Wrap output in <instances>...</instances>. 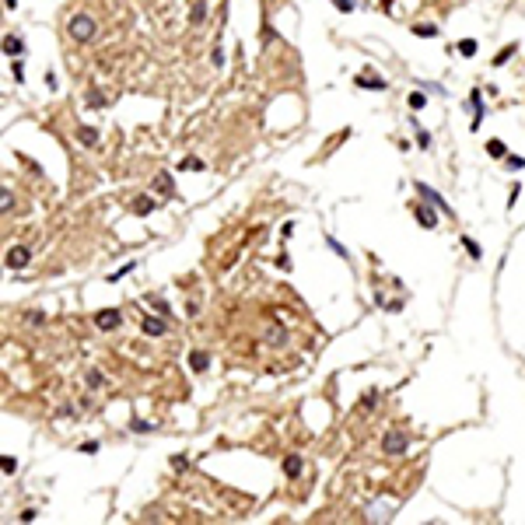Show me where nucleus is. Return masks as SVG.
<instances>
[{
    "label": "nucleus",
    "mask_w": 525,
    "mask_h": 525,
    "mask_svg": "<svg viewBox=\"0 0 525 525\" xmlns=\"http://www.w3.org/2000/svg\"><path fill=\"white\" fill-rule=\"evenodd\" d=\"M67 32H70L74 42H91L98 35V21L91 18V14H74L70 25H67Z\"/></svg>",
    "instance_id": "obj_1"
},
{
    "label": "nucleus",
    "mask_w": 525,
    "mask_h": 525,
    "mask_svg": "<svg viewBox=\"0 0 525 525\" xmlns=\"http://www.w3.org/2000/svg\"><path fill=\"white\" fill-rule=\"evenodd\" d=\"M406 448H410L406 431L389 427L385 434H382V452H385V455H406Z\"/></svg>",
    "instance_id": "obj_2"
},
{
    "label": "nucleus",
    "mask_w": 525,
    "mask_h": 525,
    "mask_svg": "<svg viewBox=\"0 0 525 525\" xmlns=\"http://www.w3.org/2000/svg\"><path fill=\"white\" fill-rule=\"evenodd\" d=\"M95 326H98L102 333H112V329H119V326H123V315H119L116 308H102V312L95 315Z\"/></svg>",
    "instance_id": "obj_3"
},
{
    "label": "nucleus",
    "mask_w": 525,
    "mask_h": 525,
    "mask_svg": "<svg viewBox=\"0 0 525 525\" xmlns=\"http://www.w3.org/2000/svg\"><path fill=\"white\" fill-rule=\"evenodd\" d=\"M28 259H32V256H28V249H25V245H11V249H7V256H4V263H7L11 270H25V266H28Z\"/></svg>",
    "instance_id": "obj_4"
},
{
    "label": "nucleus",
    "mask_w": 525,
    "mask_h": 525,
    "mask_svg": "<svg viewBox=\"0 0 525 525\" xmlns=\"http://www.w3.org/2000/svg\"><path fill=\"white\" fill-rule=\"evenodd\" d=\"M417 193L424 196V200H427V203H434V207H438V210H441V214H452V207H448L445 200H441V196H438V193H434V189H431L427 182H417Z\"/></svg>",
    "instance_id": "obj_5"
},
{
    "label": "nucleus",
    "mask_w": 525,
    "mask_h": 525,
    "mask_svg": "<svg viewBox=\"0 0 525 525\" xmlns=\"http://www.w3.org/2000/svg\"><path fill=\"white\" fill-rule=\"evenodd\" d=\"M266 340H270L273 347H284V343H287V329H284L280 322H270V326H266Z\"/></svg>",
    "instance_id": "obj_6"
},
{
    "label": "nucleus",
    "mask_w": 525,
    "mask_h": 525,
    "mask_svg": "<svg viewBox=\"0 0 525 525\" xmlns=\"http://www.w3.org/2000/svg\"><path fill=\"white\" fill-rule=\"evenodd\" d=\"M469 105H473V130H480V123H483V91H473L469 95Z\"/></svg>",
    "instance_id": "obj_7"
},
{
    "label": "nucleus",
    "mask_w": 525,
    "mask_h": 525,
    "mask_svg": "<svg viewBox=\"0 0 525 525\" xmlns=\"http://www.w3.org/2000/svg\"><path fill=\"white\" fill-rule=\"evenodd\" d=\"M154 189H158V196H172V193H175V182H172V175H168V172H158V179H154Z\"/></svg>",
    "instance_id": "obj_8"
},
{
    "label": "nucleus",
    "mask_w": 525,
    "mask_h": 525,
    "mask_svg": "<svg viewBox=\"0 0 525 525\" xmlns=\"http://www.w3.org/2000/svg\"><path fill=\"white\" fill-rule=\"evenodd\" d=\"M154 207H158L154 196H137V200H133V214H137V217H147L151 210H154Z\"/></svg>",
    "instance_id": "obj_9"
},
{
    "label": "nucleus",
    "mask_w": 525,
    "mask_h": 525,
    "mask_svg": "<svg viewBox=\"0 0 525 525\" xmlns=\"http://www.w3.org/2000/svg\"><path fill=\"white\" fill-rule=\"evenodd\" d=\"M189 368H193V371H207V368H210V354H207V350H193V354H189Z\"/></svg>",
    "instance_id": "obj_10"
},
{
    "label": "nucleus",
    "mask_w": 525,
    "mask_h": 525,
    "mask_svg": "<svg viewBox=\"0 0 525 525\" xmlns=\"http://www.w3.org/2000/svg\"><path fill=\"white\" fill-rule=\"evenodd\" d=\"M413 217H417V221H420L424 228H438V217H434V210H427V207H420V203L413 207Z\"/></svg>",
    "instance_id": "obj_11"
},
{
    "label": "nucleus",
    "mask_w": 525,
    "mask_h": 525,
    "mask_svg": "<svg viewBox=\"0 0 525 525\" xmlns=\"http://www.w3.org/2000/svg\"><path fill=\"white\" fill-rule=\"evenodd\" d=\"M77 140L84 147H98V130L95 126H77Z\"/></svg>",
    "instance_id": "obj_12"
},
{
    "label": "nucleus",
    "mask_w": 525,
    "mask_h": 525,
    "mask_svg": "<svg viewBox=\"0 0 525 525\" xmlns=\"http://www.w3.org/2000/svg\"><path fill=\"white\" fill-rule=\"evenodd\" d=\"M4 53H7L11 60L21 56V53H25V42H21L18 35H7V39H4Z\"/></svg>",
    "instance_id": "obj_13"
},
{
    "label": "nucleus",
    "mask_w": 525,
    "mask_h": 525,
    "mask_svg": "<svg viewBox=\"0 0 525 525\" xmlns=\"http://www.w3.org/2000/svg\"><path fill=\"white\" fill-rule=\"evenodd\" d=\"M357 88H371V91H385V81H382V77H371V74H361V77H357Z\"/></svg>",
    "instance_id": "obj_14"
},
{
    "label": "nucleus",
    "mask_w": 525,
    "mask_h": 525,
    "mask_svg": "<svg viewBox=\"0 0 525 525\" xmlns=\"http://www.w3.org/2000/svg\"><path fill=\"white\" fill-rule=\"evenodd\" d=\"M165 329H168V326H165L161 319H144V333H147V336H165Z\"/></svg>",
    "instance_id": "obj_15"
},
{
    "label": "nucleus",
    "mask_w": 525,
    "mask_h": 525,
    "mask_svg": "<svg viewBox=\"0 0 525 525\" xmlns=\"http://www.w3.org/2000/svg\"><path fill=\"white\" fill-rule=\"evenodd\" d=\"M487 154H490V158H508L504 140H497V137H494V140H487Z\"/></svg>",
    "instance_id": "obj_16"
},
{
    "label": "nucleus",
    "mask_w": 525,
    "mask_h": 525,
    "mask_svg": "<svg viewBox=\"0 0 525 525\" xmlns=\"http://www.w3.org/2000/svg\"><path fill=\"white\" fill-rule=\"evenodd\" d=\"M189 21H193V25H203V21H207V4H203V0H196V4H193Z\"/></svg>",
    "instance_id": "obj_17"
},
{
    "label": "nucleus",
    "mask_w": 525,
    "mask_h": 525,
    "mask_svg": "<svg viewBox=\"0 0 525 525\" xmlns=\"http://www.w3.org/2000/svg\"><path fill=\"white\" fill-rule=\"evenodd\" d=\"M203 168H207V165H203L200 158H182V161H179V172H203Z\"/></svg>",
    "instance_id": "obj_18"
},
{
    "label": "nucleus",
    "mask_w": 525,
    "mask_h": 525,
    "mask_svg": "<svg viewBox=\"0 0 525 525\" xmlns=\"http://www.w3.org/2000/svg\"><path fill=\"white\" fill-rule=\"evenodd\" d=\"M515 49H518V46H515V42H508L504 49H501V53H497V56H494V67H504L508 60L515 56Z\"/></svg>",
    "instance_id": "obj_19"
},
{
    "label": "nucleus",
    "mask_w": 525,
    "mask_h": 525,
    "mask_svg": "<svg viewBox=\"0 0 525 525\" xmlns=\"http://www.w3.org/2000/svg\"><path fill=\"white\" fill-rule=\"evenodd\" d=\"M284 473H287V476H298V473H301V455H287V459H284Z\"/></svg>",
    "instance_id": "obj_20"
},
{
    "label": "nucleus",
    "mask_w": 525,
    "mask_h": 525,
    "mask_svg": "<svg viewBox=\"0 0 525 525\" xmlns=\"http://www.w3.org/2000/svg\"><path fill=\"white\" fill-rule=\"evenodd\" d=\"M84 382H88V389H102V385H105V375H102V371H88Z\"/></svg>",
    "instance_id": "obj_21"
},
{
    "label": "nucleus",
    "mask_w": 525,
    "mask_h": 525,
    "mask_svg": "<svg viewBox=\"0 0 525 525\" xmlns=\"http://www.w3.org/2000/svg\"><path fill=\"white\" fill-rule=\"evenodd\" d=\"M413 35H417V39H434V35H438V28H431V25H417V28H413Z\"/></svg>",
    "instance_id": "obj_22"
},
{
    "label": "nucleus",
    "mask_w": 525,
    "mask_h": 525,
    "mask_svg": "<svg viewBox=\"0 0 525 525\" xmlns=\"http://www.w3.org/2000/svg\"><path fill=\"white\" fill-rule=\"evenodd\" d=\"M147 305H151V308H158L161 315H168V312H172V308H168V301H161V298H154V294H147Z\"/></svg>",
    "instance_id": "obj_23"
},
{
    "label": "nucleus",
    "mask_w": 525,
    "mask_h": 525,
    "mask_svg": "<svg viewBox=\"0 0 525 525\" xmlns=\"http://www.w3.org/2000/svg\"><path fill=\"white\" fill-rule=\"evenodd\" d=\"M462 245H466V252L473 256V259H480V256H483V252H480V245H476V242H473L469 235H462Z\"/></svg>",
    "instance_id": "obj_24"
},
{
    "label": "nucleus",
    "mask_w": 525,
    "mask_h": 525,
    "mask_svg": "<svg viewBox=\"0 0 525 525\" xmlns=\"http://www.w3.org/2000/svg\"><path fill=\"white\" fill-rule=\"evenodd\" d=\"M459 53H462V56H476V42L462 39V42H459Z\"/></svg>",
    "instance_id": "obj_25"
},
{
    "label": "nucleus",
    "mask_w": 525,
    "mask_h": 525,
    "mask_svg": "<svg viewBox=\"0 0 525 525\" xmlns=\"http://www.w3.org/2000/svg\"><path fill=\"white\" fill-rule=\"evenodd\" d=\"M504 161H508V168H515V172H522V168H525V158H518V154H508Z\"/></svg>",
    "instance_id": "obj_26"
},
{
    "label": "nucleus",
    "mask_w": 525,
    "mask_h": 525,
    "mask_svg": "<svg viewBox=\"0 0 525 525\" xmlns=\"http://www.w3.org/2000/svg\"><path fill=\"white\" fill-rule=\"evenodd\" d=\"M88 105H91V109H102V105H105V95H102V91H91V95H88Z\"/></svg>",
    "instance_id": "obj_27"
},
{
    "label": "nucleus",
    "mask_w": 525,
    "mask_h": 525,
    "mask_svg": "<svg viewBox=\"0 0 525 525\" xmlns=\"http://www.w3.org/2000/svg\"><path fill=\"white\" fill-rule=\"evenodd\" d=\"M424 105H427V98L420 95V91H413V95H410V109H424Z\"/></svg>",
    "instance_id": "obj_28"
},
{
    "label": "nucleus",
    "mask_w": 525,
    "mask_h": 525,
    "mask_svg": "<svg viewBox=\"0 0 525 525\" xmlns=\"http://www.w3.org/2000/svg\"><path fill=\"white\" fill-rule=\"evenodd\" d=\"M14 469H18V459H14V455H4V473H7V476H11V473H14Z\"/></svg>",
    "instance_id": "obj_29"
},
{
    "label": "nucleus",
    "mask_w": 525,
    "mask_h": 525,
    "mask_svg": "<svg viewBox=\"0 0 525 525\" xmlns=\"http://www.w3.org/2000/svg\"><path fill=\"white\" fill-rule=\"evenodd\" d=\"M333 4H336V11H343V14H350V11H354V7H357V4H354V0H333Z\"/></svg>",
    "instance_id": "obj_30"
},
{
    "label": "nucleus",
    "mask_w": 525,
    "mask_h": 525,
    "mask_svg": "<svg viewBox=\"0 0 525 525\" xmlns=\"http://www.w3.org/2000/svg\"><path fill=\"white\" fill-rule=\"evenodd\" d=\"M130 427H133L137 434H147V431H154V427H151V424H147V420H133V424H130Z\"/></svg>",
    "instance_id": "obj_31"
},
{
    "label": "nucleus",
    "mask_w": 525,
    "mask_h": 525,
    "mask_svg": "<svg viewBox=\"0 0 525 525\" xmlns=\"http://www.w3.org/2000/svg\"><path fill=\"white\" fill-rule=\"evenodd\" d=\"M133 266H137V263H126V266H119V270L112 273V277H109V280H119V277H126V273L133 270Z\"/></svg>",
    "instance_id": "obj_32"
},
{
    "label": "nucleus",
    "mask_w": 525,
    "mask_h": 525,
    "mask_svg": "<svg viewBox=\"0 0 525 525\" xmlns=\"http://www.w3.org/2000/svg\"><path fill=\"white\" fill-rule=\"evenodd\" d=\"M11 74H14V81H18V84H21V81H25V70H21V63H18V60L11 63Z\"/></svg>",
    "instance_id": "obj_33"
},
{
    "label": "nucleus",
    "mask_w": 525,
    "mask_h": 525,
    "mask_svg": "<svg viewBox=\"0 0 525 525\" xmlns=\"http://www.w3.org/2000/svg\"><path fill=\"white\" fill-rule=\"evenodd\" d=\"M28 322H32V326H42V322H46V315H42V312H28Z\"/></svg>",
    "instance_id": "obj_34"
},
{
    "label": "nucleus",
    "mask_w": 525,
    "mask_h": 525,
    "mask_svg": "<svg viewBox=\"0 0 525 525\" xmlns=\"http://www.w3.org/2000/svg\"><path fill=\"white\" fill-rule=\"evenodd\" d=\"M417 144H420V147H427V144H431V137H427V130H420V126H417Z\"/></svg>",
    "instance_id": "obj_35"
},
{
    "label": "nucleus",
    "mask_w": 525,
    "mask_h": 525,
    "mask_svg": "<svg viewBox=\"0 0 525 525\" xmlns=\"http://www.w3.org/2000/svg\"><path fill=\"white\" fill-rule=\"evenodd\" d=\"M273 39H277V32H273V28H270V25H266V28H263V46H270V42Z\"/></svg>",
    "instance_id": "obj_36"
},
{
    "label": "nucleus",
    "mask_w": 525,
    "mask_h": 525,
    "mask_svg": "<svg viewBox=\"0 0 525 525\" xmlns=\"http://www.w3.org/2000/svg\"><path fill=\"white\" fill-rule=\"evenodd\" d=\"M378 399H382L378 392H368V396H364V410H371V406H375V403H378Z\"/></svg>",
    "instance_id": "obj_37"
},
{
    "label": "nucleus",
    "mask_w": 525,
    "mask_h": 525,
    "mask_svg": "<svg viewBox=\"0 0 525 525\" xmlns=\"http://www.w3.org/2000/svg\"><path fill=\"white\" fill-rule=\"evenodd\" d=\"M0 207H4V210H11V207H14V196H11V189H4V203H0Z\"/></svg>",
    "instance_id": "obj_38"
},
{
    "label": "nucleus",
    "mask_w": 525,
    "mask_h": 525,
    "mask_svg": "<svg viewBox=\"0 0 525 525\" xmlns=\"http://www.w3.org/2000/svg\"><path fill=\"white\" fill-rule=\"evenodd\" d=\"M81 452H84V455H91V452H98V441H84V445H81Z\"/></svg>",
    "instance_id": "obj_39"
},
{
    "label": "nucleus",
    "mask_w": 525,
    "mask_h": 525,
    "mask_svg": "<svg viewBox=\"0 0 525 525\" xmlns=\"http://www.w3.org/2000/svg\"><path fill=\"white\" fill-rule=\"evenodd\" d=\"M172 466H175V469H186L189 462H186V455H175V459H172Z\"/></svg>",
    "instance_id": "obj_40"
},
{
    "label": "nucleus",
    "mask_w": 525,
    "mask_h": 525,
    "mask_svg": "<svg viewBox=\"0 0 525 525\" xmlns=\"http://www.w3.org/2000/svg\"><path fill=\"white\" fill-rule=\"evenodd\" d=\"M214 67H224V53H221V46L214 49Z\"/></svg>",
    "instance_id": "obj_41"
},
{
    "label": "nucleus",
    "mask_w": 525,
    "mask_h": 525,
    "mask_svg": "<svg viewBox=\"0 0 525 525\" xmlns=\"http://www.w3.org/2000/svg\"><path fill=\"white\" fill-rule=\"evenodd\" d=\"M4 4H7V7H11V11H14V7H18V0H4Z\"/></svg>",
    "instance_id": "obj_42"
}]
</instances>
